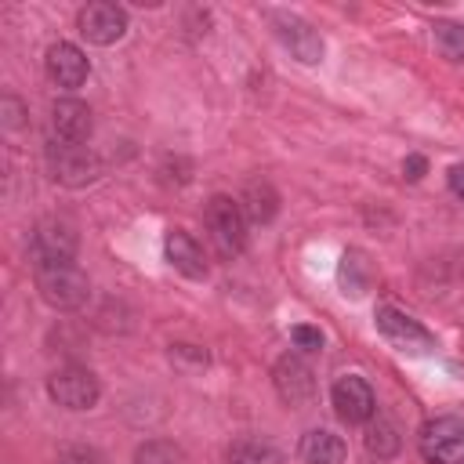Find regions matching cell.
I'll return each mask as SVG.
<instances>
[{"label":"cell","instance_id":"cell-1","mask_svg":"<svg viewBox=\"0 0 464 464\" xmlns=\"http://www.w3.org/2000/svg\"><path fill=\"white\" fill-rule=\"evenodd\" d=\"M36 290L51 308L72 312L87 301L91 283H87L83 268H76L72 261H54V265H36Z\"/></svg>","mask_w":464,"mask_h":464},{"label":"cell","instance_id":"cell-2","mask_svg":"<svg viewBox=\"0 0 464 464\" xmlns=\"http://www.w3.org/2000/svg\"><path fill=\"white\" fill-rule=\"evenodd\" d=\"M47 167H51V178L69 188H83V185L98 181V174H102V160L87 145L58 141V138H51V145H47Z\"/></svg>","mask_w":464,"mask_h":464},{"label":"cell","instance_id":"cell-3","mask_svg":"<svg viewBox=\"0 0 464 464\" xmlns=\"http://www.w3.org/2000/svg\"><path fill=\"white\" fill-rule=\"evenodd\" d=\"M207 228L221 257H236L246 243V214L232 196H210L207 203Z\"/></svg>","mask_w":464,"mask_h":464},{"label":"cell","instance_id":"cell-4","mask_svg":"<svg viewBox=\"0 0 464 464\" xmlns=\"http://www.w3.org/2000/svg\"><path fill=\"white\" fill-rule=\"evenodd\" d=\"M420 457L428 464H464V420L460 417H435L420 428Z\"/></svg>","mask_w":464,"mask_h":464},{"label":"cell","instance_id":"cell-5","mask_svg":"<svg viewBox=\"0 0 464 464\" xmlns=\"http://www.w3.org/2000/svg\"><path fill=\"white\" fill-rule=\"evenodd\" d=\"M47 395L65 410H91L102 395V384L87 366H62L47 377Z\"/></svg>","mask_w":464,"mask_h":464},{"label":"cell","instance_id":"cell-6","mask_svg":"<svg viewBox=\"0 0 464 464\" xmlns=\"http://www.w3.org/2000/svg\"><path fill=\"white\" fill-rule=\"evenodd\" d=\"M373 319H377V334H381L392 348H399V352L424 355V352L435 348V337H431L417 319H410L406 312H399V308H392V304H381Z\"/></svg>","mask_w":464,"mask_h":464},{"label":"cell","instance_id":"cell-7","mask_svg":"<svg viewBox=\"0 0 464 464\" xmlns=\"http://www.w3.org/2000/svg\"><path fill=\"white\" fill-rule=\"evenodd\" d=\"M272 25H276V36L283 40V47L304 62V65H319L323 62V36L297 14H286V11H268Z\"/></svg>","mask_w":464,"mask_h":464},{"label":"cell","instance_id":"cell-8","mask_svg":"<svg viewBox=\"0 0 464 464\" xmlns=\"http://www.w3.org/2000/svg\"><path fill=\"white\" fill-rule=\"evenodd\" d=\"M76 22H80V36L87 44H98V47H109V44H116L127 33V11L109 4V0L87 4Z\"/></svg>","mask_w":464,"mask_h":464},{"label":"cell","instance_id":"cell-9","mask_svg":"<svg viewBox=\"0 0 464 464\" xmlns=\"http://www.w3.org/2000/svg\"><path fill=\"white\" fill-rule=\"evenodd\" d=\"M330 399H334L337 417H341V420H348V424H366V420L377 413L373 388H370L362 377H355V373H344V377L334 384Z\"/></svg>","mask_w":464,"mask_h":464},{"label":"cell","instance_id":"cell-10","mask_svg":"<svg viewBox=\"0 0 464 464\" xmlns=\"http://www.w3.org/2000/svg\"><path fill=\"white\" fill-rule=\"evenodd\" d=\"M272 381L286 406H304L315 395V373L301 355H283L272 370Z\"/></svg>","mask_w":464,"mask_h":464},{"label":"cell","instance_id":"cell-11","mask_svg":"<svg viewBox=\"0 0 464 464\" xmlns=\"http://www.w3.org/2000/svg\"><path fill=\"white\" fill-rule=\"evenodd\" d=\"M33 265H54V261H72L76 257V232L62 221H40L29 243Z\"/></svg>","mask_w":464,"mask_h":464},{"label":"cell","instance_id":"cell-12","mask_svg":"<svg viewBox=\"0 0 464 464\" xmlns=\"http://www.w3.org/2000/svg\"><path fill=\"white\" fill-rule=\"evenodd\" d=\"M87 72H91L87 54H83L76 44L58 40V44H51V47H47V76H51L58 87L76 91V87L87 80Z\"/></svg>","mask_w":464,"mask_h":464},{"label":"cell","instance_id":"cell-13","mask_svg":"<svg viewBox=\"0 0 464 464\" xmlns=\"http://www.w3.org/2000/svg\"><path fill=\"white\" fill-rule=\"evenodd\" d=\"M91 127H94L91 109H87L80 98H62V102L51 105V130H54L58 141H76V145H83V141L91 138Z\"/></svg>","mask_w":464,"mask_h":464},{"label":"cell","instance_id":"cell-14","mask_svg":"<svg viewBox=\"0 0 464 464\" xmlns=\"http://www.w3.org/2000/svg\"><path fill=\"white\" fill-rule=\"evenodd\" d=\"M163 250H167V261H170V265H174L181 276H188V279H203V276H207L203 250H199V243H196L188 232H181V228L167 232Z\"/></svg>","mask_w":464,"mask_h":464},{"label":"cell","instance_id":"cell-15","mask_svg":"<svg viewBox=\"0 0 464 464\" xmlns=\"http://www.w3.org/2000/svg\"><path fill=\"white\" fill-rule=\"evenodd\" d=\"M301 457H304V464H344L348 450H344L341 435H334L326 428H315L301 439Z\"/></svg>","mask_w":464,"mask_h":464},{"label":"cell","instance_id":"cell-16","mask_svg":"<svg viewBox=\"0 0 464 464\" xmlns=\"http://www.w3.org/2000/svg\"><path fill=\"white\" fill-rule=\"evenodd\" d=\"M337 279H341V290L348 297H362L370 290V283H373V268H370L366 254L362 250H344L341 268H337Z\"/></svg>","mask_w":464,"mask_h":464},{"label":"cell","instance_id":"cell-17","mask_svg":"<svg viewBox=\"0 0 464 464\" xmlns=\"http://www.w3.org/2000/svg\"><path fill=\"white\" fill-rule=\"evenodd\" d=\"M362 442H366V450H370L373 457H381V460L395 457L399 446H402L399 428H395L388 417H370V420H366V435H362Z\"/></svg>","mask_w":464,"mask_h":464},{"label":"cell","instance_id":"cell-18","mask_svg":"<svg viewBox=\"0 0 464 464\" xmlns=\"http://www.w3.org/2000/svg\"><path fill=\"white\" fill-rule=\"evenodd\" d=\"M225 460L228 464H283V453L268 439H236Z\"/></svg>","mask_w":464,"mask_h":464},{"label":"cell","instance_id":"cell-19","mask_svg":"<svg viewBox=\"0 0 464 464\" xmlns=\"http://www.w3.org/2000/svg\"><path fill=\"white\" fill-rule=\"evenodd\" d=\"M276 210H279V196H276L272 185H265V181L246 185V192H243V214H246L250 221L268 225V221L276 218Z\"/></svg>","mask_w":464,"mask_h":464},{"label":"cell","instance_id":"cell-20","mask_svg":"<svg viewBox=\"0 0 464 464\" xmlns=\"http://www.w3.org/2000/svg\"><path fill=\"white\" fill-rule=\"evenodd\" d=\"M134 464H188L185 450L167 439H149L134 450Z\"/></svg>","mask_w":464,"mask_h":464},{"label":"cell","instance_id":"cell-21","mask_svg":"<svg viewBox=\"0 0 464 464\" xmlns=\"http://www.w3.org/2000/svg\"><path fill=\"white\" fill-rule=\"evenodd\" d=\"M435 47L450 62H464V25L460 22H435Z\"/></svg>","mask_w":464,"mask_h":464},{"label":"cell","instance_id":"cell-22","mask_svg":"<svg viewBox=\"0 0 464 464\" xmlns=\"http://www.w3.org/2000/svg\"><path fill=\"white\" fill-rule=\"evenodd\" d=\"M167 359H170V366L181 370V373H199V370H207V362H210L199 344H170Z\"/></svg>","mask_w":464,"mask_h":464},{"label":"cell","instance_id":"cell-23","mask_svg":"<svg viewBox=\"0 0 464 464\" xmlns=\"http://www.w3.org/2000/svg\"><path fill=\"white\" fill-rule=\"evenodd\" d=\"M290 341L301 348V352H319L323 348V330L319 326H308V323H297L290 330Z\"/></svg>","mask_w":464,"mask_h":464},{"label":"cell","instance_id":"cell-24","mask_svg":"<svg viewBox=\"0 0 464 464\" xmlns=\"http://www.w3.org/2000/svg\"><path fill=\"white\" fill-rule=\"evenodd\" d=\"M58 464H102V457L94 450H87V446H65L58 453Z\"/></svg>","mask_w":464,"mask_h":464},{"label":"cell","instance_id":"cell-25","mask_svg":"<svg viewBox=\"0 0 464 464\" xmlns=\"http://www.w3.org/2000/svg\"><path fill=\"white\" fill-rule=\"evenodd\" d=\"M402 174H406V181H420V178L428 174V160H424L420 152L406 156V160H402Z\"/></svg>","mask_w":464,"mask_h":464},{"label":"cell","instance_id":"cell-26","mask_svg":"<svg viewBox=\"0 0 464 464\" xmlns=\"http://www.w3.org/2000/svg\"><path fill=\"white\" fill-rule=\"evenodd\" d=\"M22 102L14 94H4V127H18L22 123Z\"/></svg>","mask_w":464,"mask_h":464},{"label":"cell","instance_id":"cell-27","mask_svg":"<svg viewBox=\"0 0 464 464\" xmlns=\"http://www.w3.org/2000/svg\"><path fill=\"white\" fill-rule=\"evenodd\" d=\"M446 181H450V192H453L457 199H464V163H457V167H450V174H446Z\"/></svg>","mask_w":464,"mask_h":464}]
</instances>
